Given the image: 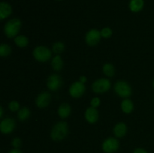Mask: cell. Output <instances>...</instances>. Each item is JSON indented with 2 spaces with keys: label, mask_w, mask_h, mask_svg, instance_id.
<instances>
[{
  "label": "cell",
  "mask_w": 154,
  "mask_h": 153,
  "mask_svg": "<svg viewBox=\"0 0 154 153\" xmlns=\"http://www.w3.org/2000/svg\"><path fill=\"white\" fill-rule=\"evenodd\" d=\"M69 127L66 122H59L53 127L51 132V139L54 141H61L67 136Z\"/></svg>",
  "instance_id": "6da1fadb"
},
{
  "label": "cell",
  "mask_w": 154,
  "mask_h": 153,
  "mask_svg": "<svg viewBox=\"0 0 154 153\" xmlns=\"http://www.w3.org/2000/svg\"><path fill=\"white\" fill-rule=\"evenodd\" d=\"M22 22L18 18H13L8 21L4 26V32L6 37L8 38H12L17 36V34L20 30Z\"/></svg>",
  "instance_id": "7a4b0ae2"
},
{
  "label": "cell",
  "mask_w": 154,
  "mask_h": 153,
  "mask_svg": "<svg viewBox=\"0 0 154 153\" xmlns=\"http://www.w3.org/2000/svg\"><path fill=\"white\" fill-rule=\"evenodd\" d=\"M52 51L45 46H36L33 50V56L40 62H45L51 58Z\"/></svg>",
  "instance_id": "3957f363"
},
{
  "label": "cell",
  "mask_w": 154,
  "mask_h": 153,
  "mask_svg": "<svg viewBox=\"0 0 154 153\" xmlns=\"http://www.w3.org/2000/svg\"><path fill=\"white\" fill-rule=\"evenodd\" d=\"M114 91L117 94L123 98H127L132 94V88L126 81H117L114 85Z\"/></svg>",
  "instance_id": "277c9868"
},
{
  "label": "cell",
  "mask_w": 154,
  "mask_h": 153,
  "mask_svg": "<svg viewBox=\"0 0 154 153\" xmlns=\"http://www.w3.org/2000/svg\"><path fill=\"white\" fill-rule=\"evenodd\" d=\"M111 81L107 78H100L93 82L92 89L95 93H104L111 88Z\"/></svg>",
  "instance_id": "5b68a950"
},
{
  "label": "cell",
  "mask_w": 154,
  "mask_h": 153,
  "mask_svg": "<svg viewBox=\"0 0 154 153\" xmlns=\"http://www.w3.org/2000/svg\"><path fill=\"white\" fill-rule=\"evenodd\" d=\"M102 148L105 153H114L120 148V142L117 138L108 137L103 142Z\"/></svg>",
  "instance_id": "8992f818"
},
{
  "label": "cell",
  "mask_w": 154,
  "mask_h": 153,
  "mask_svg": "<svg viewBox=\"0 0 154 153\" xmlns=\"http://www.w3.org/2000/svg\"><path fill=\"white\" fill-rule=\"evenodd\" d=\"M101 38V32L96 28H93L86 34L85 41L90 46H94L99 43Z\"/></svg>",
  "instance_id": "52a82bcc"
},
{
  "label": "cell",
  "mask_w": 154,
  "mask_h": 153,
  "mask_svg": "<svg viewBox=\"0 0 154 153\" xmlns=\"http://www.w3.org/2000/svg\"><path fill=\"white\" fill-rule=\"evenodd\" d=\"M85 91V85L80 81H76V82H73L69 88V94L72 98H81L84 94Z\"/></svg>",
  "instance_id": "ba28073f"
},
{
  "label": "cell",
  "mask_w": 154,
  "mask_h": 153,
  "mask_svg": "<svg viewBox=\"0 0 154 153\" xmlns=\"http://www.w3.org/2000/svg\"><path fill=\"white\" fill-rule=\"evenodd\" d=\"M63 86V80L58 74H51L47 80V86L51 91H57Z\"/></svg>",
  "instance_id": "9c48e42d"
},
{
  "label": "cell",
  "mask_w": 154,
  "mask_h": 153,
  "mask_svg": "<svg viewBox=\"0 0 154 153\" xmlns=\"http://www.w3.org/2000/svg\"><path fill=\"white\" fill-rule=\"evenodd\" d=\"M16 126L14 119L12 118H6L2 120L0 123V130L4 134H8L14 131Z\"/></svg>",
  "instance_id": "30bf717a"
},
{
  "label": "cell",
  "mask_w": 154,
  "mask_h": 153,
  "mask_svg": "<svg viewBox=\"0 0 154 153\" xmlns=\"http://www.w3.org/2000/svg\"><path fill=\"white\" fill-rule=\"evenodd\" d=\"M51 100V95L48 92L40 93L35 99V104L38 108L43 109L49 105Z\"/></svg>",
  "instance_id": "8fae6325"
},
{
  "label": "cell",
  "mask_w": 154,
  "mask_h": 153,
  "mask_svg": "<svg viewBox=\"0 0 154 153\" xmlns=\"http://www.w3.org/2000/svg\"><path fill=\"white\" fill-rule=\"evenodd\" d=\"M85 118L90 124H94L98 121L99 118V112L96 108L90 106L87 108L85 112Z\"/></svg>",
  "instance_id": "7c38bea8"
},
{
  "label": "cell",
  "mask_w": 154,
  "mask_h": 153,
  "mask_svg": "<svg viewBox=\"0 0 154 153\" xmlns=\"http://www.w3.org/2000/svg\"><path fill=\"white\" fill-rule=\"evenodd\" d=\"M12 14V7L6 2H1L0 3V20L6 19Z\"/></svg>",
  "instance_id": "4fadbf2b"
},
{
  "label": "cell",
  "mask_w": 154,
  "mask_h": 153,
  "mask_svg": "<svg viewBox=\"0 0 154 153\" xmlns=\"http://www.w3.org/2000/svg\"><path fill=\"white\" fill-rule=\"evenodd\" d=\"M114 134L116 137L117 138H122L125 136V135L127 133V126L124 122H119L114 126Z\"/></svg>",
  "instance_id": "5bb4252c"
},
{
  "label": "cell",
  "mask_w": 154,
  "mask_h": 153,
  "mask_svg": "<svg viewBox=\"0 0 154 153\" xmlns=\"http://www.w3.org/2000/svg\"><path fill=\"white\" fill-rule=\"evenodd\" d=\"M144 7V0H130L129 4V10L134 13H138L142 10Z\"/></svg>",
  "instance_id": "9a60e30c"
},
{
  "label": "cell",
  "mask_w": 154,
  "mask_h": 153,
  "mask_svg": "<svg viewBox=\"0 0 154 153\" xmlns=\"http://www.w3.org/2000/svg\"><path fill=\"white\" fill-rule=\"evenodd\" d=\"M72 112L71 106L67 103H63L60 105L58 108V115L61 118H66L69 116Z\"/></svg>",
  "instance_id": "2e32d148"
},
{
  "label": "cell",
  "mask_w": 154,
  "mask_h": 153,
  "mask_svg": "<svg viewBox=\"0 0 154 153\" xmlns=\"http://www.w3.org/2000/svg\"><path fill=\"white\" fill-rule=\"evenodd\" d=\"M121 110L124 113L130 114L134 110V104L130 99L125 98L123 101L121 102Z\"/></svg>",
  "instance_id": "e0dca14e"
},
{
  "label": "cell",
  "mask_w": 154,
  "mask_h": 153,
  "mask_svg": "<svg viewBox=\"0 0 154 153\" xmlns=\"http://www.w3.org/2000/svg\"><path fill=\"white\" fill-rule=\"evenodd\" d=\"M51 66L52 68L56 71H60L63 67V61L60 55H56L51 61Z\"/></svg>",
  "instance_id": "ac0fdd59"
},
{
  "label": "cell",
  "mask_w": 154,
  "mask_h": 153,
  "mask_svg": "<svg viewBox=\"0 0 154 153\" xmlns=\"http://www.w3.org/2000/svg\"><path fill=\"white\" fill-rule=\"evenodd\" d=\"M102 71L105 76L112 77L115 74V68L111 63H105L102 67Z\"/></svg>",
  "instance_id": "d6986e66"
},
{
  "label": "cell",
  "mask_w": 154,
  "mask_h": 153,
  "mask_svg": "<svg viewBox=\"0 0 154 153\" xmlns=\"http://www.w3.org/2000/svg\"><path fill=\"white\" fill-rule=\"evenodd\" d=\"M14 43L18 47L24 48L28 45L29 39L25 35H17L14 38Z\"/></svg>",
  "instance_id": "ffe728a7"
},
{
  "label": "cell",
  "mask_w": 154,
  "mask_h": 153,
  "mask_svg": "<svg viewBox=\"0 0 154 153\" xmlns=\"http://www.w3.org/2000/svg\"><path fill=\"white\" fill-rule=\"evenodd\" d=\"M30 114H31L30 110L28 107L24 106L18 110L17 118L20 121H25V120L28 119L29 117L30 116Z\"/></svg>",
  "instance_id": "44dd1931"
},
{
  "label": "cell",
  "mask_w": 154,
  "mask_h": 153,
  "mask_svg": "<svg viewBox=\"0 0 154 153\" xmlns=\"http://www.w3.org/2000/svg\"><path fill=\"white\" fill-rule=\"evenodd\" d=\"M65 50V44L61 41L54 43L52 46V52L56 55H60Z\"/></svg>",
  "instance_id": "7402d4cb"
},
{
  "label": "cell",
  "mask_w": 154,
  "mask_h": 153,
  "mask_svg": "<svg viewBox=\"0 0 154 153\" xmlns=\"http://www.w3.org/2000/svg\"><path fill=\"white\" fill-rule=\"evenodd\" d=\"M11 52V47L8 44H2L0 46V56L2 57H5L10 55Z\"/></svg>",
  "instance_id": "603a6c76"
},
{
  "label": "cell",
  "mask_w": 154,
  "mask_h": 153,
  "mask_svg": "<svg viewBox=\"0 0 154 153\" xmlns=\"http://www.w3.org/2000/svg\"><path fill=\"white\" fill-rule=\"evenodd\" d=\"M101 35L104 38H109L113 34V32L111 28L109 27H104L102 30H101Z\"/></svg>",
  "instance_id": "cb8c5ba5"
},
{
  "label": "cell",
  "mask_w": 154,
  "mask_h": 153,
  "mask_svg": "<svg viewBox=\"0 0 154 153\" xmlns=\"http://www.w3.org/2000/svg\"><path fill=\"white\" fill-rule=\"evenodd\" d=\"M8 108L12 112H17L20 109V104L17 100H12L9 103Z\"/></svg>",
  "instance_id": "d4e9b609"
},
{
  "label": "cell",
  "mask_w": 154,
  "mask_h": 153,
  "mask_svg": "<svg viewBox=\"0 0 154 153\" xmlns=\"http://www.w3.org/2000/svg\"><path fill=\"white\" fill-rule=\"evenodd\" d=\"M22 145V141L19 137H15L12 140L11 146L14 148H19Z\"/></svg>",
  "instance_id": "484cf974"
},
{
  "label": "cell",
  "mask_w": 154,
  "mask_h": 153,
  "mask_svg": "<svg viewBox=\"0 0 154 153\" xmlns=\"http://www.w3.org/2000/svg\"><path fill=\"white\" fill-rule=\"evenodd\" d=\"M100 104H101L100 98L98 97L93 98L91 100V101H90V105H91V106H93V107L94 108H97L98 106L100 105Z\"/></svg>",
  "instance_id": "4316f807"
},
{
  "label": "cell",
  "mask_w": 154,
  "mask_h": 153,
  "mask_svg": "<svg viewBox=\"0 0 154 153\" xmlns=\"http://www.w3.org/2000/svg\"><path fill=\"white\" fill-rule=\"evenodd\" d=\"M133 153H148L147 150H145L143 148H137L134 150Z\"/></svg>",
  "instance_id": "83f0119b"
},
{
  "label": "cell",
  "mask_w": 154,
  "mask_h": 153,
  "mask_svg": "<svg viewBox=\"0 0 154 153\" xmlns=\"http://www.w3.org/2000/svg\"><path fill=\"white\" fill-rule=\"evenodd\" d=\"M79 81H80V82H83V83H85V82L87 81V76H80V78H79Z\"/></svg>",
  "instance_id": "f1b7e54d"
},
{
  "label": "cell",
  "mask_w": 154,
  "mask_h": 153,
  "mask_svg": "<svg viewBox=\"0 0 154 153\" xmlns=\"http://www.w3.org/2000/svg\"><path fill=\"white\" fill-rule=\"evenodd\" d=\"M8 153H23L19 148H13V149L11 150Z\"/></svg>",
  "instance_id": "f546056e"
},
{
  "label": "cell",
  "mask_w": 154,
  "mask_h": 153,
  "mask_svg": "<svg viewBox=\"0 0 154 153\" xmlns=\"http://www.w3.org/2000/svg\"><path fill=\"white\" fill-rule=\"evenodd\" d=\"M3 116V108L2 106H0V117L2 118Z\"/></svg>",
  "instance_id": "4dcf8cb0"
},
{
  "label": "cell",
  "mask_w": 154,
  "mask_h": 153,
  "mask_svg": "<svg viewBox=\"0 0 154 153\" xmlns=\"http://www.w3.org/2000/svg\"><path fill=\"white\" fill-rule=\"evenodd\" d=\"M153 88H154V80H153Z\"/></svg>",
  "instance_id": "1f68e13d"
},
{
  "label": "cell",
  "mask_w": 154,
  "mask_h": 153,
  "mask_svg": "<svg viewBox=\"0 0 154 153\" xmlns=\"http://www.w3.org/2000/svg\"><path fill=\"white\" fill-rule=\"evenodd\" d=\"M58 1H60V0H58Z\"/></svg>",
  "instance_id": "d6a6232c"
}]
</instances>
